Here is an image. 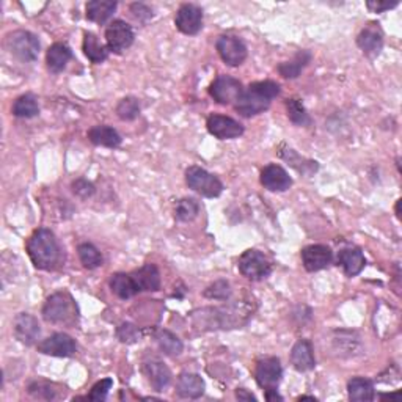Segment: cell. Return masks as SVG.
Listing matches in <instances>:
<instances>
[{"label":"cell","mask_w":402,"mask_h":402,"mask_svg":"<svg viewBox=\"0 0 402 402\" xmlns=\"http://www.w3.org/2000/svg\"><path fill=\"white\" fill-rule=\"evenodd\" d=\"M30 261L40 270H55L62 263V247L55 234L47 228H40L27 242Z\"/></svg>","instance_id":"1"},{"label":"cell","mask_w":402,"mask_h":402,"mask_svg":"<svg viewBox=\"0 0 402 402\" xmlns=\"http://www.w3.org/2000/svg\"><path fill=\"white\" fill-rule=\"evenodd\" d=\"M280 91V85L274 80L253 82L236 103V110L245 118L256 116L270 107L272 99L279 96Z\"/></svg>","instance_id":"2"},{"label":"cell","mask_w":402,"mask_h":402,"mask_svg":"<svg viewBox=\"0 0 402 402\" xmlns=\"http://www.w3.org/2000/svg\"><path fill=\"white\" fill-rule=\"evenodd\" d=\"M43 317L52 324L73 325L78 321V306L68 292H55L46 300Z\"/></svg>","instance_id":"3"},{"label":"cell","mask_w":402,"mask_h":402,"mask_svg":"<svg viewBox=\"0 0 402 402\" xmlns=\"http://www.w3.org/2000/svg\"><path fill=\"white\" fill-rule=\"evenodd\" d=\"M5 46L24 63H32L40 55V41L32 32L27 30L10 32L5 38Z\"/></svg>","instance_id":"4"},{"label":"cell","mask_w":402,"mask_h":402,"mask_svg":"<svg viewBox=\"0 0 402 402\" xmlns=\"http://www.w3.org/2000/svg\"><path fill=\"white\" fill-rule=\"evenodd\" d=\"M186 182L189 189H192V191L203 195L206 198H216L223 192L222 181L204 168L197 167V165L187 168Z\"/></svg>","instance_id":"5"},{"label":"cell","mask_w":402,"mask_h":402,"mask_svg":"<svg viewBox=\"0 0 402 402\" xmlns=\"http://www.w3.org/2000/svg\"><path fill=\"white\" fill-rule=\"evenodd\" d=\"M238 268L241 274L252 281H261L268 279L272 272L270 261L258 250H247L242 253Z\"/></svg>","instance_id":"6"},{"label":"cell","mask_w":402,"mask_h":402,"mask_svg":"<svg viewBox=\"0 0 402 402\" xmlns=\"http://www.w3.org/2000/svg\"><path fill=\"white\" fill-rule=\"evenodd\" d=\"M242 93H244V87L241 82L225 74L218 76L209 87V94L214 98L216 103L222 105L236 104L241 99Z\"/></svg>","instance_id":"7"},{"label":"cell","mask_w":402,"mask_h":402,"mask_svg":"<svg viewBox=\"0 0 402 402\" xmlns=\"http://www.w3.org/2000/svg\"><path fill=\"white\" fill-rule=\"evenodd\" d=\"M105 41H107V47L110 52L123 54L134 43L132 27L121 19L110 22L109 27L105 28Z\"/></svg>","instance_id":"8"},{"label":"cell","mask_w":402,"mask_h":402,"mask_svg":"<svg viewBox=\"0 0 402 402\" xmlns=\"http://www.w3.org/2000/svg\"><path fill=\"white\" fill-rule=\"evenodd\" d=\"M283 376L281 363L277 357H268L259 360L255 369V377L258 385L264 388L265 392H274L279 388Z\"/></svg>","instance_id":"9"},{"label":"cell","mask_w":402,"mask_h":402,"mask_svg":"<svg viewBox=\"0 0 402 402\" xmlns=\"http://www.w3.org/2000/svg\"><path fill=\"white\" fill-rule=\"evenodd\" d=\"M217 51L222 60L229 67H239L247 58V47L238 37L231 35H222L217 40Z\"/></svg>","instance_id":"10"},{"label":"cell","mask_w":402,"mask_h":402,"mask_svg":"<svg viewBox=\"0 0 402 402\" xmlns=\"http://www.w3.org/2000/svg\"><path fill=\"white\" fill-rule=\"evenodd\" d=\"M38 351L51 357H73L78 351V344L67 333H54L40 342Z\"/></svg>","instance_id":"11"},{"label":"cell","mask_w":402,"mask_h":402,"mask_svg":"<svg viewBox=\"0 0 402 402\" xmlns=\"http://www.w3.org/2000/svg\"><path fill=\"white\" fill-rule=\"evenodd\" d=\"M206 126L218 140H233L244 134V126L239 121L225 115H211L206 121Z\"/></svg>","instance_id":"12"},{"label":"cell","mask_w":402,"mask_h":402,"mask_svg":"<svg viewBox=\"0 0 402 402\" xmlns=\"http://www.w3.org/2000/svg\"><path fill=\"white\" fill-rule=\"evenodd\" d=\"M175 24L184 35H197L203 27V10L193 3L181 5L176 13Z\"/></svg>","instance_id":"13"},{"label":"cell","mask_w":402,"mask_h":402,"mask_svg":"<svg viewBox=\"0 0 402 402\" xmlns=\"http://www.w3.org/2000/svg\"><path fill=\"white\" fill-rule=\"evenodd\" d=\"M357 44L363 54L369 58H376L383 47V32L379 22H369L365 26L357 37Z\"/></svg>","instance_id":"14"},{"label":"cell","mask_w":402,"mask_h":402,"mask_svg":"<svg viewBox=\"0 0 402 402\" xmlns=\"http://www.w3.org/2000/svg\"><path fill=\"white\" fill-rule=\"evenodd\" d=\"M13 333L16 340H19L22 344L32 346L40 338L41 329L38 319L28 315V313H19L13 321Z\"/></svg>","instance_id":"15"},{"label":"cell","mask_w":402,"mask_h":402,"mask_svg":"<svg viewBox=\"0 0 402 402\" xmlns=\"http://www.w3.org/2000/svg\"><path fill=\"white\" fill-rule=\"evenodd\" d=\"M143 374L146 376L150 385L156 392H164L171 382V371L162 360L159 358H148L143 362Z\"/></svg>","instance_id":"16"},{"label":"cell","mask_w":402,"mask_h":402,"mask_svg":"<svg viewBox=\"0 0 402 402\" xmlns=\"http://www.w3.org/2000/svg\"><path fill=\"white\" fill-rule=\"evenodd\" d=\"M333 253L327 245H308L302 250V263L308 272H317L332 263Z\"/></svg>","instance_id":"17"},{"label":"cell","mask_w":402,"mask_h":402,"mask_svg":"<svg viewBox=\"0 0 402 402\" xmlns=\"http://www.w3.org/2000/svg\"><path fill=\"white\" fill-rule=\"evenodd\" d=\"M261 184L270 192H285L292 186V180L285 168L270 164L261 171Z\"/></svg>","instance_id":"18"},{"label":"cell","mask_w":402,"mask_h":402,"mask_svg":"<svg viewBox=\"0 0 402 402\" xmlns=\"http://www.w3.org/2000/svg\"><path fill=\"white\" fill-rule=\"evenodd\" d=\"M131 277L139 292H155L161 289V272L155 264L141 265L132 272Z\"/></svg>","instance_id":"19"},{"label":"cell","mask_w":402,"mask_h":402,"mask_svg":"<svg viewBox=\"0 0 402 402\" xmlns=\"http://www.w3.org/2000/svg\"><path fill=\"white\" fill-rule=\"evenodd\" d=\"M291 363L295 369L302 372L315 369V352H313V346L308 340H300L295 342L291 351Z\"/></svg>","instance_id":"20"},{"label":"cell","mask_w":402,"mask_h":402,"mask_svg":"<svg viewBox=\"0 0 402 402\" xmlns=\"http://www.w3.org/2000/svg\"><path fill=\"white\" fill-rule=\"evenodd\" d=\"M176 393L184 399H198L204 393V382L198 374L182 372L176 383Z\"/></svg>","instance_id":"21"},{"label":"cell","mask_w":402,"mask_h":402,"mask_svg":"<svg viewBox=\"0 0 402 402\" xmlns=\"http://www.w3.org/2000/svg\"><path fill=\"white\" fill-rule=\"evenodd\" d=\"M338 264L347 277H356L365 269L366 259L358 248H342L338 253Z\"/></svg>","instance_id":"22"},{"label":"cell","mask_w":402,"mask_h":402,"mask_svg":"<svg viewBox=\"0 0 402 402\" xmlns=\"http://www.w3.org/2000/svg\"><path fill=\"white\" fill-rule=\"evenodd\" d=\"M71 58H73V51H71L67 44L64 43L52 44L46 54L47 68L55 74L62 73V71L67 68Z\"/></svg>","instance_id":"23"},{"label":"cell","mask_w":402,"mask_h":402,"mask_svg":"<svg viewBox=\"0 0 402 402\" xmlns=\"http://www.w3.org/2000/svg\"><path fill=\"white\" fill-rule=\"evenodd\" d=\"M88 139H90L93 145L98 146L118 148L121 145V135L118 134L114 128L105 126V124L93 126L90 131H88Z\"/></svg>","instance_id":"24"},{"label":"cell","mask_w":402,"mask_h":402,"mask_svg":"<svg viewBox=\"0 0 402 402\" xmlns=\"http://www.w3.org/2000/svg\"><path fill=\"white\" fill-rule=\"evenodd\" d=\"M347 393L349 399L356 402H366L376 398L374 383L369 379H365V377H353V379L349 381Z\"/></svg>","instance_id":"25"},{"label":"cell","mask_w":402,"mask_h":402,"mask_svg":"<svg viewBox=\"0 0 402 402\" xmlns=\"http://www.w3.org/2000/svg\"><path fill=\"white\" fill-rule=\"evenodd\" d=\"M84 54L88 57V60L93 63H104L109 58V47L99 43L98 37L91 32L84 33Z\"/></svg>","instance_id":"26"},{"label":"cell","mask_w":402,"mask_h":402,"mask_svg":"<svg viewBox=\"0 0 402 402\" xmlns=\"http://www.w3.org/2000/svg\"><path fill=\"white\" fill-rule=\"evenodd\" d=\"M28 394L35 399H44V401H57L64 396V388L58 387L57 383H51L46 381H35L28 385Z\"/></svg>","instance_id":"27"},{"label":"cell","mask_w":402,"mask_h":402,"mask_svg":"<svg viewBox=\"0 0 402 402\" xmlns=\"http://www.w3.org/2000/svg\"><path fill=\"white\" fill-rule=\"evenodd\" d=\"M110 289H112V292L116 295V297H120L123 300L132 299L134 295L139 294L137 288H135L134 281H132L131 274H121V272L112 275Z\"/></svg>","instance_id":"28"},{"label":"cell","mask_w":402,"mask_h":402,"mask_svg":"<svg viewBox=\"0 0 402 402\" xmlns=\"http://www.w3.org/2000/svg\"><path fill=\"white\" fill-rule=\"evenodd\" d=\"M116 2H101V0H93L87 3V19L96 24L107 22L114 16L116 10Z\"/></svg>","instance_id":"29"},{"label":"cell","mask_w":402,"mask_h":402,"mask_svg":"<svg viewBox=\"0 0 402 402\" xmlns=\"http://www.w3.org/2000/svg\"><path fill=\"white\" fill-rule=\"evenodd\" d=\"M311 62V52L310 51H300L295 54L291 62H285L279 64V73L285 79H295L299 78L302 71Z\"/></svg>","instance_id":"30"},{"label":"cell","mask_w":402,"mask_h":402,"mask_svg":"<svg viewBox=\"0 0 402 402\" xmlns=\"http://www.w3.org/2000/svg\"><path fill=\"white\" fill-rule=\"evenodd\" d=\"M156 341L159 347H161V351L168 357H176L184 351L182 341L175 333H171L170 330H161V332L156 335Z\"/></svg>","instance_id":"31"},{"label":"cell","mask_w":402,"mask_h":402,"mask_svg":"<svg viewBox=\"0 0 402 402\" xmlns=\"http://www.w3.org/2000/svg\"><path fill=\"white\" fill-rule=\"evenodd\" d=\"M40 114V105L32 94L19 96L13 104V115L17 118H35Z\"/></svg>","instance_id":"32"},{"label":"cell","mask_w":402,"mask_h":402,"mask_svg":"<svg viewBox=\"0 0 402 402\" xmlns=\"http://www.w3.org/2000/svg\"><path fill=\"white\" fill-rule=\"evenodd\" d=\"M78 252H79L80 263L85 269L91 270V269H98L99 265H103V255H101V252L93 244H88V242H85V244H80Z\"/></svg>","instance_id":"33"},{"label":"cell","mask_w":402,"mask_h":402,"mask_svg":"<svg viewBox=\"0 0 402 402\" xmlns=\"http://www.w3.org/2000/svg\"><path fill=\"white\" fill-rule=\"evenodd\" d=\"M200 214V204L193 198H182L175 206V217L180 222H192Z\"/></svg>","instance_id":"34"},{"label":"cell","mask_w":402,"mask_h":402,"mask_svg":"<svg viewBox=\"0 0 402 402\" xmlns=\"http://www.w3.org/2000/svg\"><path fill=\"white\" fill-rule=\"evenodd\" d=\"M286 109H288V118L297 126H310L311 118L308 112L304 107V104L299 99H288L286 101Z\"/></svg>","instance_id":"35"},{"label":"cell","mask_w":402,"mask_h":402,"mask_svg":"<svg viewBox=\"0 0 402 402\" xmlns=\"http://www.w3.org/2000/svg\"><path fill=\"white\" fill-rule=\"evenodd\" d=\"M116 115L121 118L123 121H132L140 115V103L137 98L128 96L123 98L116 105Z\"/></svg>","instance_id":"36"},{"label":"cell","mask_w":402,"mask_h":402,"mask_svg":"<svg viewBox=\"0 0 402 402\" xmlns=\"http://www.w3.org/2000/svg\"><path fill=\"white\" fill-rule=\"evenodd\" d=\"M116 336H118V340L124 342V344H134V342L140 341L141 332L135 324L123 322L120 327L116 329Z\"/></svg>","instance_id":"37"},{"label":"cell","mask_w":402,"mask_h":402,"mask_svg":"<svg viewBox=\"0 0 402 402\" xmlns=\"http://www.w3.org/2000/svg\"><path fill=\"white\" fill-rule=\"evenodd\" d=\"M231 295V289H229V283L225 280H218L214 285H211L204 291V297L208 299H217V300H225Z\"/></svg>","instance_id":"38"},{"label":"cell","mask_w":402,"mask_h":402,"mask_svg":"<svg viewBox=\"0 0 402 402\" xmlns=\"http://www.w3.org/2000/svg\"><path fill=\"white\" fill-rule=\"evenodd\" d=\"M112 387H114V381H112V379H103V381H99L98 383H94L90 394H88L85 399L94 401V402L104 401L105 398H107V394H109Z\"/></svg>","instance_id":"39"},{"label":"cell","mask_w":402,"mask_h":402,"mask_svg":"<svg viewBox=\"0 0 402 402\" xmlns=\"http://www.w3.org/2000/svg\"><path fill=\"white\" fill-rule=\"evenodd\" d=\"M73 192L78 195L80 198H90L91 195L94 193V186L91 184L90 181H87L84 178H80L78 181L73 182Z\"/></svg>","instance_id":"40"},{"label":"cell","mask_w":402,"mask_h":402,"mask_svg":"<svg viewBox=\"0 0 402 402\" xmlns=\"http://www.w3.org/2000/svg\"><path fill=\"white\" fill-rule=\"evenodd\" d=\"M131 11L132 15L137 17L139 21H148L150 17H152V10L150 7H146L145 3H134L131 5Z\"/></svg>","instance_id":"41"},{"label":"cell","mask_w":402,"mask_h":402,"mask_svg":"<svg viewBox=\"0 0 402 402\" xmlns=\"http://www.w3.org/2000/svg\"><path fill=\"white\" fill-rule=\"evenodd\" d=\"M398 3L399 2H372V0H369V2H366V7H368L372 13H382V11H387V10H392L394 7H398Z\"/></svg>","instance_id":"42"},{"label":"cell","mask_w":402,"mask_h":402,"mask_svg":"<svg viewBox=\"0 0 402 402\" xmlns=\"http://www.w3.org/2000/svg\"><path fill=\"white\" fill-rule=\"evenodd\" d=\"M236 398H238L239 401H256V396H253L252 393H248L245 388L236 390Z\"/></svg>","instance_id":"43"},{"label":"cell","mask_w":402,"mask_h":402,"mask_svg":"<svg viewBox=\"0 0 402 402\" xmlns=\"http://www.w3.org/2000/svg\"><path fill=\"white\" fill-rule=\"evenodd\" d=\"M399 396V392H394V393H388V394H382L381 398L382 399H394V398H398Z\"/></svg>","instance_id":"44"},{"label":"cell","mask_w":402,"mask_h":402,"mask_svg":"<svg viewBox=\"0 0 402 402\" xmlns=\"http://www.w3.org/2000/svg\"><path fill=\"white\" fill-rule=\"evenodd\" d=\"M306 399L316 401V398H313V396H300V398H299V401H306Z\"/></svg>","instance_id":"45"}]
</instances>
